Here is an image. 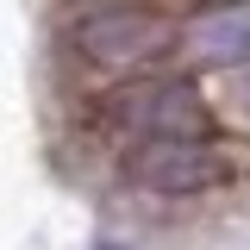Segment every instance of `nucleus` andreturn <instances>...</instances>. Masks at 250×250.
<instances>
[{"label": "nucleus", "mask_w": 250, "mask_h": 250, "mask_svg": "<svg viewBox=\"0 0 250 250\" xmlns=\"http://www.w3.org/2000/svg\"><path fill=\"white\" fill-rule=\"evenodd\" d=\"M175 44L182 31L144 0H75L69 6V50L100 75H119V82L150 75Z\"/></svg>", "instance_id": "obj_1"}, {"label": "nucleus", "mask_w": 250, "mask_h": 250, "mask_svg": "<svg viewBox=\"0 0 250 250\" xmlns=\"http://www.w3.org/2000/svg\"><path fill=\"white\" fill-rule=\"evenodd\" d=\"M100 119L106 131H119L125 144H150V138H207L213 113L200 88L175 75V69H150V75H131L100 100Z\"/></svg>", "instance_id": "obj_2"}, {"label": "nucleus", "mask_w": 250, "mask_h": 250, "mask_svg": "<svg viewBox=\"0 0 250 250\" xmlns=\"http://www.w3.org/2000/svg\"><path fill=\"white\" fill-rule=\"evenodd\" d=\"M119 169L144 194L188 200V194H207L225 175V156L213 150V138H150V144H125Z\"/></svg>", "instance_id": "obj_3"}, {"label": "nucleus", "mask_w": 250, "mask_h": 250, "mask_svg": "<svg viewBox=\"0 0 250 250\" xmlns=\"http://www.w3.org/2000/svg\"><path fill=\"white\" fill-rule=\"evenodd\" d=\"M182 50L200 69H225L238 75L250 69V0H213L182 25Z\"/></svg>", "instance_id": "obj_4"}, {"label": "nucleus", "mask_w": 250, "mask_h": 250, "mask_svg": "<svg viewBox=\"0 0 250 250\" xmlns=\"http://www.w3.org/2000/svg\"><path fill=\"white\" fill-rule=\"evenodd\" d=\"M231 100L244 106V119H250V69H238V75H231Z\"/></svg>", "instance_id": "obj_5"}, {"label": "nucleus", "mask_w": 250, "mask_h": 250, "mask_svg": "<svg viewBox=\"0 0 250 250\" xmlns=\"http://www.w3.org/2000/svg\"><path fill=\"white\" fill-rule=\"evenodd\" d=\"M100 250H113V244H100Z\"/></svg>", "instance_id": "obj_6"}]
</instances>
